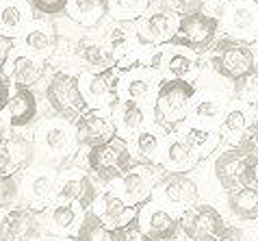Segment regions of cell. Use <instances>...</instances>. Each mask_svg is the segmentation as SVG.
<instances>
[{"label":"cell","mask_w":258,"mask_h":241,"mask_svg":"<svg viewBox=\"0 0 258 241\" xmlns=\"http://www.w3.org/2000/svg\"><path fill=\"white\" fill-rule=\"evenodd\" d=\"M31 141L35 148V159L46 161L44 165H52V167L63 165L78 150L74 124L56 115L39 122Z\"/></svg>","instance_id":"6da1fadb"},{"label":"cell","mask_w":258,"mask_h":241,"mask_svg":"<svg viewBox=\"0 0 258 241\" xmlns=\"http://www.w3.org/2000/svg\"><path fill=\"white\" fill-rule=\"evenodd\" d=\"M196 96L193 83L184 81H161L159 91L152 102V117L154 124L163 133H176L187 119L189 104Z\"/></svg>","instance_id":"7a4b0ae2"},{"label":"cell","mask_w":258,"mask_h":241,"mask_svg":"<svg viewBox=\"0 0 258 241\" xmlns=\"http://www.w3.org/2000/svg\"><path fill=\"white\" fill-rule=\"evenodd\" d=\"M85 165L89 169L87 174L96 183L111 185L133 165L131 146H128V141L115 137L104 146L89 148L87 154H85Z\"/></svg>","instance_id":"3957f363"},{"label":"cell","mask_w":258,"mask_h":241,"mask_svg":"<svg viewBox=\"0 0 258 241\" xmlns=\"http://www.w3.org/2000/svg\"><path fill=\"white\" fill-rule=\"evenodd\" d=\"M46 102L56 117H63L72 124L85 111H89L78 87V76L68 70H56L50 76V81L46 83Z\"/></svg>","instance_id":"277c9868"},{"label":"cell","mask_w":258,"mask_h":241,"mask_svg":"<svg viewBox=\"0 0 258 241\" xmlns=\"http://www.w3.org/2000/svg\"><path fill=\"white\" fill-rule=\"evenodd\" d=\"M211 68L228 81H241L256 68L254 50L239 39L224 37L211 46Z\"/></svg>","instance_id":"5b68a950"},{"label":"cell","mask_w":258,"mask_h":241,"mask_svg":"<svg viewBox=\"0 0 258 241\" xmlns=\"http://www.w3.org/2000/svg\"><path fill=\"white\" fill-rule=\"evenodd\" d=\"M178 228L189 241H219L228 228L224 215L209 202H193L178 215Z\"/></svg>","instance_id":"8992f818"},{"label":"cell","mask_w":258,"mask_h":241,"mask_svg":"<svg viewBox=\"0 0 258 241\" xmlns=\"http://www.w3.org/2000/svg\"><path fill=\"white\" fill-rule=\"evenodd\" d=\"M217 33L219 20L215 16H209L204 11L187 13V16H180V20H178V28L171 44L187 48L193 54H202L211 50V46L217 39Z\"/></svg>","instance_id":"52a82bcc"},{"label":"cell","mask_w":258,"mask_h":241,"mask_svg":"<svg viewBox=\"0 0 258 241\" xmlns=\"http://www.w3.org/2000/svg\"><path fill=\"white\" fill-rule=\"evenodd\" d=\"M76 76L87 109H111L117 102L119 70L115 66L104 70H83Z\"/></svg>","instance_id":"ba28073f"},{"label":"cell","mask_w":258,"mask_h":241,"mask_svg":"<svg viewBox=\"0 0 258 241\" xmlns=\"http://www.w3.org/2000/svg\"><path fill=\"white\" fill-rule=\"evenodd\" d=\"M100 194L98 183L81 167H66L56 176L52 202H72L83 211H89Z\"/></svg>","instance_id":"9c48e42d"},{"label":"cell","mask_w":258,"mask_h":241,"mask_svg":"<svg viewBox=\"0 0 258 241\" xmlns=\"http://www.w3.org/2000/svg\"><path fill=\"white\" fill-rule=\"evenodd\" d=\"M56 167L52 165H33L22 174V180H20V200L24 202V207L37 211L41 213L50 202H52V191L56 185Z\"/></svg>","instance_id":"30bf717a"},{"label":"cell","mask_w":258,"mask_h":241,"mask_svg":"<svg viewBox=\"0 0 258 241\" xmlns=\"http://www.w3.org/2000/svg\"><path fill=\"white\" fill-rule=\"evenodd\" d=\"M161 176L163 174L159 172V165H152L146 161H133V165L115 180L119 185L117 196L124 198L131 207H141L152 198L154 185Z\"/></svg>","instance_id":"8fae6325"},{"label":"cell","mask_w":258,"mask_h":241,"mask_svg":"<svg viewBox=\"0 0 258 241\" xmlns=\"http://www.w3.org/2000/svg\"><path fill=\"white\" fill-rule=\"evenodd\" d=\"M161 79L146 66H133L128 70H119L117 76V102H133V104H148L154 100L159 91Z\"/></svg>","instance_id":"7c38bea8"},{"label":"cell","mask_w":258,"mask_h":241,"mask_svg":"<svg viewBox=\"0 0 258 241\" xmlns=\"http://www.w3.org/2000/svg\"><path fill=\"white\" fill-rule=\"evenodd\" d=\"M41 235V213L18 204L0 209V241H37Z\"/></svg>","instance_id":"4fadbf2b"},{"label":"cell","mask_w":258,"mask_h":241,"mask_svg":"<svg viewBox=\"0 0 258 241\" xmlns=\"http://www.w3.org/2000/svg\"><path fill=\"white\" fill-rule=\"evenodd\" d=\"M217 20L232 39L247 44L258 37V3L254 0H230Z\"/></svg>","instance_id":"5bb4252c"},{"label":"cell","mask_w":258,"mask_h":241,"mask_svg":"<svg viewBox=\"0 0 258 241\" xmlns=\"http://www.w3.org/2000/svg\"><path fill=\"white\" fill-rule=\"evenodd\" d=\"M46 70H48L46 59L33 56L24 50H20L18 46H13L0 72L11 83L13 89H33L46 76Z\"/></svg>","instance_id":"9a60e30c"},{"label":"cell","mask_w":258,"mask_h":241,"mask_svg":"<svg viewBox=\"0 0 258 241\" xmlns=\"http://www.w3.org/2000/svg\"><path fill=\"white\" fill-rule=\"evenodd\" d=\"M213 174H215L217 185L224 191H232V189L247 187L256 183L254 165H249V161L236 148H228V150L215 157Z\"/></svg>","instance_id":"2e32d148"},{"label":"cell","mask_w":258,"mask_h":241,"mask_svg":"<svg viewBox=\"0 0 258 241\" xmlns=\"http://www.w3.org/2000/svg\"><path fill=\"white\" fill-rule=\"evenodd\" d=\"M76 144L78 148H96L104 146L117 137V129L113 122L111 109H89L74 122Z\"/></svg>","instance_id":"e0dca14e"},{"label":"cell","mask_w":258,"mask_h":241,"mask_svg":"<svg viewBox=\"0 0 258 241\" xmlns=\"http://www.w3.org/2000/svg\"><path fill=\"white\" fill-rule=\"evenodd\" d=\"M200 198V187L198 183L191 178L189 174H174L165 172L154 185L152 191V202L159 204H169L171 209H187Z\"/></svg>","instance_id":"ac0fdd59"},{"label":"cell","mask_w":258,"mask_h":241,"mask_svg":"<svg viewBox=\"0 0 258 241\" xmlns=\"http://www.w3.org/2000/svg\"><path fill=\"white\" fill-rule=\"evenodd\" d=\"M178 20H180V16L171 9L143 13L139 20H135V37H137L139 46L152 48L171 44L178 28Z\"/></svg>","instance_id":"d6986e66"},{"label":"cell","mask_w":258,"mask_h":241,"mask_svg":"<svg viewBox=\"0 0 258 241\" xmlns=\"http://www.w3.org/2000/svg\"><path fill=\"white\" fill-rule=\"evenodd\" d=\"M13 46L33 56L50 61V56L56 50V28L46 18H33L13 39Z\"/></svg>","instance_id":"ffe728a7"},{"label":"cell","mask_w":258,"mask_h":241,"mask_svg":"<svg viewBox=\"0 0 258 241\" xmlns=\"http://www.w3.org/2000/svg\"><path fill=\"white\" fill-rule=\"evenodd\" d=\"M137 222L141 230L152 241H176L178 237V217L174 211L165 209L163 204L148 200L137 209Z\"/></svg>","instance_id":"44dd1931"},{"label":"cell","mask_w":258,"mask_h":241,"mask_svg":"<svg viewBox=\"0 0 258 241\" xmlns=\"http://www.w3.org/2000/svg\"><path fill=\"white\" fill-rule=\"evenodd\" d=\"M137 209L139 207H131V204L121 196H117L113 189H104L98 194L96 202L91 204L89 211L100 219V224H102L104 228L119 230L137 217Z\"/></svg>","instance_id":"7402d4cb"},{"label":"cell","mask_w":258,"mask_h":241,"mask_svg":"<svg viewBox=\"0 0 258 241\" xmlns=\"http://www.w3.org/2000/svg\"><path fill=\"white\" fill-rule=\"evenodd\" d=\"M39 115V102L35 89H11L9 102H7L5 111L0 113V117L5 122H0L3 129L11 131H22L26 126H31Z\"/></svg>","instance_id":"603a6c76"},{"label":"cell","mask_w":258,"mask_h":241,"mask_svg":"<svg viewBox=\"0 0 258 241\" xmlns=\"http://www.w3.org/2000/svg\"><path fill=\"white\" fill-rule=\"evenodd\" d=\"M35 163L33 141L22 135L0 139V176H16L24 174Z\"/></svg>","instance_id":"cb8c5ba5"},{"label":"cell","mask_w":258,"mask_h":241,"mask_svg":"<svg viewBox=\"0 0 258 241\" xmlns=\"http://www.w3.org/2000/svg\"><path fill=\"white\" fill-rule=\"evenodd\" d=\"M228 111V104L221 96L217 94H198L193 96L189 104L187 119L184 124L189 129H202V131H217L219 122L224 119Z\"/></svg>","instance_id":"d4e9b609"},{"label":"cell","mask_w":258,"mask_h":241,"mask_svg":"<svg viewBox=\"0 0 258 241\" xmlns=\"http://www.w3.org/2000/svg\"><path fill=\"white\" fill-rule=\"evenodd\" d=\"M202 161L198 157V152L191 148V144L184 139V135L171 133L169 137H165L159 167H163L165 172H174V174H187L193 167H198V163Z\"/></svg>","instance_id":"484cf974"},{"label":"cell","mask_w":258,"mask_h":241,"mask_svg":"<svg viewBox=\"0 0 258 241\" xmlns=\"http://www.w3.org/2000/svg\"><path fill=\"white\" fill-rule=\"evenodd\" d=\"M41 213L46 215V232L50 237L76 235L85 217V211L72 202H50Z\"/></svg>","instance_id":"4316f807"},{"label":"cell","mask_w":258,"mask_h":241,"mask_svg":"<svg viewBox=\"0 0 258 241\" xmlns=\"http://www.w3.org/2000/svg\"><path fill=\"white\" fill-rule=\"evenodd\" d=\"M35 18L28 0H0V35L16 39L20 31Z\"/></svg>","instance_id":"83f0119b"},{"label":"cell","mask_w":258,"mask_h":241,"mask_svg":"<svg viewBox=\"0 0 258 241\" xmlns=\"http://www.w3.org/2000/svg\"><path fill=\"white\" fill-rule=\"evenodd\" d=\"M66 16L81 28H96L109 18V0H70Z\"/></svg>","instance_id":"f1b7e54d"},{"label":"cell","mask_w":258,"mask_h":241,"mask_svg":"<svg viewBox=\"0 0 258 241\" xmlns=\"http://www.w3.org/2000/svg\"><path fill=\"white\" fill-rule=\"evenodd\" d=\"M111 115L117 129V137L131 141L141 129H146V111L133 102H115L111 107Z\"/></svg>","instance_id":"f546056e"},{"label":"cell","mask_w":258,"mask_h":241,"mask_svg":"<svg viewBox=\"0 0 258 241\" xmlns=\"http://www.w3.org/2000/svg\"><path fill=\"white\" fill-rule=\"evenodd\" d=\"M163 144H165L163 131H161L156 124L141 129L131 141H128V146H131V152L137 154L139 161L152 163V165H159Z\"/></svg>","instance_id":"4dcf8cb0"},{"label":"cell","mask_w":258,"mask_h":241,"mask_svg":"<svg viewBox=\"0 0 258 241\" xmlns=\"http://www.w3.org/2000/svg\"><path fill=\"white\" fill-rule=\"evenodd\" d=\"M228 211L239 222H258V183L228 191Z\"/></svg>","instance_id":"1f68e13d"},{"label":"cell","mask_w":258,"mask_h":241,"mask_svg":"<svg viewBox=\"0 0 258 241\" xmlns=\"http://www.w3.org/2000/svg\"><path fill=\"white\" fill-rule=\"evenodd\" d=\"M247 126H249L247 113L236 107V109H228L226 111L224 119H221L219 126H217V133H219L221 139H228V141H232V144L236 146V141L241 139V135L245 133Z\"/></svg>","instance_id":"d6a6232c"},{"label":"cell","mask_w":258,"mask_h":241,"mask_svg":"<svg viewBox=\"0 0 258 241\" xmlns=\"http://www.w3.org/2000/svg\"><path fill=\"white\" fill-rule=\"evenodd\" d=\"M148 9V0H109V18L113 22H133Z\"/></svg>","instance_id":"836d02e7"},{"label":"cell","mask_w":258,"mask_h":241,"mask_svg":"<svg viewBox=\"0 0 258 241\" xmlns=\"http://www.w3.org/2000/svg\"><path fill=\"white\" fill-rule=\"evenodd\" d=\"M184 139L191 144V148L198 152L200 159L213 154L219 148V141H221L217 131H202V129H187V133H184Z\"/></svg>","instance_id":"e575fe53"},{"label":"cell","mask_w":258,"mask_h":241,"mask_svg":"<svg viewBox=\"0 0 258 241\" xmlns=\"http://www.w3.org/2000/svg\"><path fill=\"white\" fill-rule=\"evenodd\" d=\"M74 241H113V230L104 228L91 211H85V217L78 226Z\"/></svg>","instance_id":"d590c367"},{"label":"cell","mask_w":258,"mask_h":241,"mask_svg":"<svg viewBox=\"0 0 258 241\" xmlns=\"http://www.w3.org/2000/svg\"><path fill=\"white\" fill-rule=\"evenodd\" d=\"M234 148L249 161V165H258V122H249Z\"/></svg>","instance_id":"8d00e7d4"},{"label":"cell","mask_w":258,"mask_h":241,"mask_svg":"<svg viewBox=\"0 0 258 241\" xmlns=\"http://www.w3.org/2000/svg\"><path fill=\"white\" fill-rule=\"evenodd\" d=\"M20 202V180L16 176H0V209L16 207Z\"/></svg>","instance_id":"74e56055"},{"label":"cell","mask_w":258,"mask_h":241,"mask_svg":"<svg viewBox=\"0 0 258 241\" xmlns=\"http://www.w3.org/2000/svg\"><path fill=\"white\" fill-rule=\"evenodd\" d=\"M234 91L243 102H254L258 98V66L249 74H245L241 81L234 83Z\"/></svg>","instance_id":"f35d334b"},{"label":"cell","mask_w":258,"mask_h":241,"mask_svg":"<svg viewBox=\"0 0 258 241\" xmlns=\"http://www.w3.org/2000/svg\"><path fill=\"white\" fill-rule=\"evenodd\" d=\"M70 0H28V5L33 7L35 13H39V16H61V13H66V7H68Z\"/></svg>","instance_id":"ab89813d"},{"label":"cell","mask_w":258,"mask_h":241,"mask_svg":"<svg viewBox=\"0 0 258 241\" xmlns=\"http://www.w3.org/2000/svg\"><path fill=\"white\" fill-rule=\"evenodd\" d=\"M113 241H152L146 232L141 230V226L137 222V217L133 219L131 224H126L124 228L113 230Z\"/></svg>","instance_id":"60d3db41"},{"label":"cell","mask_w":258,"mask_h":241,"mask_svg":"<svg viewBox=\"0 0 258 241\" xmlns=\"http://www.w3.org/2000/svg\"><path fill=\"white\" fill-rule=\"evenodd\" d=\"M167 3H169V9L174 13H178V16H187V13L202 11L206 0H167Z\"/></svg>","instance_id":"b9f144b4"},{"label":"cell","mask_w":258,"mask_h":241,"mask_svg":"<svg viewBox=\"0 0 258 241\" xmlns=\"http://www.w3.org/2000/svg\"><path fill=\"white\" fill-rule=\"evenodd\" d=\"M219 241H249V239L245 235V230L239 228V226H228L224 235L219 237Z\"/></svg>","instance_id":"7bdbcfd3"},{"label":"cell","mask_w":258,"mask_h":241,"mask_svg":"<svg viewBox=\"0 0 258 241\" xmlns=\"http://www.w3.org/2000/svg\"><path fill=\"white\" fill-rule=\"evenodd\" d=\"M11 83L5 79L3 76V72H0V113L5 111V107H7V102H9V96H11Z\"/></svg>","instance_id":"ee69618b"},{"label":"cell","mask_w":258,"mask_h":241,"mask_svg":"<svg viewBox=\"0 0 258 241\" xmlns=\"http://www.w3.org/2000/svg\"><path fill=\"white\" fill-rule=\"evenodd\" d=\"M11 48H13V39H7V37L0 35V70H3L7 56H9V52H11Z\"/></svg>","instance_id":"f6af8a7d"},{"label":"cell","mask_w":258,"mask_h":241,"mask_svg":"<svg viewBox=\"0 0 258 241\" xmlns=\"http://www.w3.org/2000/svg\"><path fill=\"white\" fill-rule=\"evenodd\" d=\"M44 241H74L72 237H46Z\"/></svg>","instance_id":"bcb514c9"},{"label":"cell","mask_w":258,"mask_h":241,"mask_svg":"<svg viewBox=\"0 0 258 241\" xmlns=\"http://www.w3.org/2000/svg\"><path fill=\"white\" fill-rule=\"evenodd\" d=\"M252 109H254V115L258 117V98H256V100L252 102ZM256 122H258V119H256Z\"/></svg>","instance_id":"7dc6e473"},{"label":"cell","mask_w":258,"mask_h":241,"mask_svg":"<svg viewBox=\"0 0 258 241\" xmlns=\"http://www.w3.org/2000/svg\"><path fill=\"white\" fill-rule=\"evenodd\" d=\"M254 239H256V241H258V224H256V226H254Z\"/></svg>","instance_id":"c3c4849f"},{"label":"cell","mask_w":258,"mask_h":241,"mask_svg":"<svg viewBox=\"0 0 258 241\" xmlns=\"http://www.w3.org/2000/svg\"><path fill=\"white\" fill-rule=\"evenodd\" d=\"M5 137V129H3V126H0V139H3Z\"/></svg>","instance_id":"681fc988"},{"label":"cell","mask_w":258,"mask_h":241,"mask_svg":"<svg viewBox=\"0 0 258 241\" xmlns=\"http://www.w3.org/2000/svg\"><path fill=\"white\" fill-rule=\"evenodd\" d=\"M254 174H256V183H258V165L254 167Z\"/></svg>","instance_id":"f907efd6"},{"label":"cell","mask_w":258,"mask_h":241,"mask_svg":"<svg viewBox=\"0 0 258 241\" xmlns=\"http://www.w3.org/2000/svg\"><path fill=\"white\" fill-rule=\"evenodd\" d=\"M254 3H258V0H254Z\"/></svg>","instance_id":"816d5d0a"},{"label":"cell","mask_w":258,"mask_h":241,"mask_svg":"<svg viewBox=\"0 0 258 241\" xmlns=\"http://www.w3.org/2000/svg\"><path fill=\"white\" fill-rule=\"evenodd\" d=\"M256 39H258V37H256Z\"/></svg>","instance_id":"f5cc1de1"}]
</instances>
